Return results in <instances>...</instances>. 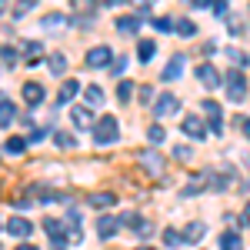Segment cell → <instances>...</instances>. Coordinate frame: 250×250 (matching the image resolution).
Here are the masks:
<instances>
[{"mask_svg": "<svg viewBox=\"0 0 250 250\" xmlns=\"http://www.w3.org/2000/svg\"><path fill=\"white\" fill-rule=\"evenodd\" d=\"M117 137H120V124H117V117H104V120H97V127H94V140L100 144V147L114 144Z\"/></svg>", "mask_w": 250, "mask_h": 250, "instance_id": "cell-1", "label": "cell"}, {"mask_svg": "<svg viewBox=\"0 0 250 250\" xmlns=\"http://www.w3.org/2000/svg\"><path fill=\"white\" fill-rule=\"evenodd\" d=\"M137 164L150 177H164V154H154V150H137Z\"/></svg>", "mask_w": 250, "mask_h": 250, "instance_id": "cell-2", "label": "cell"}, {"mask_svg": "<svg viewBox=\"0 0 250 250\" xmlns=\"http://www.w3.org/2000/svg\"><path fill=\"white\" fill-rule=\"evenodd\" d=\"M204 114H207V130L210 134H224V110H220V104L217 100H204Z\"/></svg>", "mask_w": 250, "mask_h": 250, "instance_id": "cell-3", "label": "cell"}, {"mask_svg": "<svg viewBox=\"0 0 250 250\" xmlns=\"http://www.w3.org/2000/svg\"><path fill=\"white\" fill-rule=\"evenodd\" d=\"M224 80H227V97L240 104V100L247 97V80H244V74H240V70H227Z\"/></svg>", "mask_w": 250, "mask_h": 250, "instance_id": "cell-4", "label": "cell"}, {"mask_svg": "<svg viewBox=\"0 0 250 250\" xmlns=\"http://www.w3.org/2000/svg\"><path fill=\"white\" fill-rule=\"evenodd\" d=\"M177 110H180V97H173V94L157 97V104H154V114H157V120H164V117H173Z\"/></svg>", "mask_w": 250, "mask_h": 250, "instance_id": "cell-5", "label": "cell"}, {"mask_svg": "<svg viewBox=\"0 0 250 250\" xmlns=\"http://www.w3.org/2000/svg\"><path fill=\"white\" fill-rule=\"evenodd\" d=\"M87 207H97V210H107V207H117V193L114 190H97L87 197Z\"/></svg>", "mask_w": 250, "mask_h": 250, "instance_id": "cell-6", "label": "cell"}, {"mask_svg": "<svg viewBox=\"0 0 250 250\" xmlns=\"http://www.w3.org/2000/svg\"><path fill=\"white\" fill-rule=\"evenodd\" d=\"M110 57H114V54H110V47H90V50H87V57H83V63H87V67H107Z\"/></svg>", "mask_w": 250, "mask_h": 250, "instance_id": "cell-7", "label": "cell"}, {"mask_svg": "<svg viewBox=\"0 0 250 250\" xmlns=\"http://www.w3.org/2000/svg\"><path fill=\"white\" fill-rule=\"evenodd\" d=\"M7 233L23 240V237H30V233H34V224H30L27 217H10V220H7Z\"/></svg>", "mask_w": 250, "mask_h": 250, "instance_id": "cell-8", "label": "cell"}, {"mask_svg": "<svg viewBox=\"0 0 250 250\" xmlns=\"http://www.w3.org/2000/svg\"><path fill=\"white\" fill-rule=\"evenodd\" d=\"M117 230H120V220H117V217H107V213H104V217L97 220V233H100L104 240L117 237Z\"/></svg>", "mask_w": 250, "mask_h": 250, "instance_id": "cell-9", "label": "cell"}, {"mask_svg": "<svg viewBox=\"0 0 250 250\" xmlns=\"http://www.w3.org/2000/svg\"><path fill=\"white\" fill-rule=\"evenodd\" d=\"M23 100H27L30 107L43 104V87H40L37 80H27V83H23Z\"/></svg>", "mask_w": 250, "mask_h": 250, "instance_id": "cell-10", "label": "cell"}, {"mask_svg": "<svg viewBox=\"0 0 250 250\" xmlns=\"http://www.w3.org/2000/svg\"><path fill=\"white\" fill-rule=\"evenodd\" d=\"M180 130H184V134H187V137H193V140H204V137H207V127H204V124H200L197 117H187Z\"/></svg>", "mask_w": 250, "mask_h": 250, "instance_id": "cell-11", "label": "cell"}, {"mask_svg": "<svg viewBox=\"0 0 250 250\" xmlns=\"http://www.w3.org/2000/svg\"><path fill=\"white\" fill-rule=\"evenodd\" d=\"M197 80H200L204 87H217V83H220V74L213 70L210 63H200V67H197Z\"/></svg>", "mask_w": 250, "mask_h": 250, "instance_id": "cell-12", "label": "cell"}, {"mask_svg": "<svg viewBox=\"0 0 250 250\" xmlns=\"http://www.w3.org/2000/svg\"><path fill=\"white\" fill-rule=\"evenodd\" d=\"M70 120H74L77 127H90V124H94V114H90V107H74V110H70Z\"/></svg>", "mask_w": 250, "mask_h": 250, "instance_id": "cell-13", "label": "cell"}, {"mask_svg": "<svg viewBox=\"0 0 250 250\" xmlns=\"http://www.w3.org/2000/svg\"><path fill=\"white\" fill-rule=\"evenodd\" d=\"M40 57H43V43H37V40L23 43V60H27V63H37Z\"/></svg>", "mask_w": 250, "mask_h": 250, "instance_id": "cell-14", "label": "cell"}, {"mask_svg": "<svg viewBox=\"0 0 250 250\" xmlns=\"http://www.w3.org/2000/svg\"><path fill=\"white\" fill-rule=\"evenodd\" d=\"M140 23H144L140 17H130V14H127V17L117 20V30H120V34H137V30H140Z\"/></svg>", "mask_w": 250, "mask_h": 250, "instance_id": "cell-15", "label": "cell"}, {"mask_svg": "<svg viewBox=\"0 0 250 250\" xmlns=\"http://www.w3.org/2000/svg\"><path fill=\"white\" fill-rule=\"evenodd\" d=\"M180 70H184V57L177 54V57H170V63L164 67V80H177V77H180Z\"/></svg>", "mask_w": 250, "mask_h": 250, "instance_id": "cell-16", "label": "cell"}, {"mask_svg": "<svg viewBox=\"0 0 250 250\" xmlns=\"http://www.w3.org/2000/svg\"><path fill=\"white\" fill-rule=\"evenodd\" d=\"M200 237H204V224H200V220L187 224V230H184V244H197Z\"/></svg>", "mask_w": 250, "mask_h": 250, "instance_id": "cell-17", "label": "cell"}, {"mask_svg": "<svg viewBox=\"0 0 250 250\" xmlns=\"http://www.w3.org/2000/svg\"><path fill=\"white\" fill-rule=\"evenodd\" d=\"M220 250H244L240 233H220Z\"/></svg>", "mask_w": 250, "mask_h": 250, "instance_id": "cell-18", "label": "cell"}, {"mask_svg": "<svg viewBox=\"0 0 250 250\" xmlns=\"http://www.w3.org/2000/svg\"><path fill=\"white\" fill-rule=\"evenodd\" d=\"M77 90H80L77 80H63V87H60V94H57V104H67V100L77 94Z\"/></svg>", "mask_w": 250, "mask_h": 250, "instance_id": "cell-19", "label": "cell"}, {"mask_svg": "<svg viewBox=\"0 0 250 250\" xmlns=\"http://www.w3.org/2000/svg\"><path fill=\"white\" fill-rule=\"evenodd\" d=\"M14 117H17V110H14V104H10V100L3 97V100H0V127H7V124H10Z\"/></svg>", "mask_w": 250, "mask_h": 250, "instance_id": "cell-20", "label": "cell"}, {"mask_svg": "<svg viewBox=\"0 0 250 250\" xmlns=\"http://www.w3.org/2000/svg\"><path fill=\"white\" fill-rule=\"evenodd\" d=\"M154 50H157V43H154V40H140V43H137V57L144 60V63L154 57Z\"/></svg>", "mask_w": 250, "mask_h": 250, "instance_id": "cell-21", "label": "cell"}, {"mask_svg": "<svg viewBox=\"0 0 250 250\" xmlns=\"http://www.w3.org/2000/svg\"><path fill=\"white\" fill-rule=\"evenodd\" d=\"M54 144H57V147H63V150L77 147V140H74V134H67V130H57V134H54Z\"/></svg>", "mask_w": 250, "mask_h": 250, "instance_id": "cell-22", "label": "cell"}, {"mask_svg": "<svg viewBox=\"0 0 250 250\" xmlns=\"http://www.w3.org/2000/svg\"><path fill=\"white\" fill-rule=\"evenodd\" d=\"M83 97H87V104H90V107H97V104H104V90H100L97 83H90V87L83 90Z\"/></svg>", "mask_w": 250, "mask_h": 250, "instance_id": "cell-23", "label": "cell"}, {"mask_svg": "<svg viewBox=\"0 0 250 250\" xmlns=\"http://www.w3.org/2000/svg\"><path fill=\"white\" fill-rule=\"evenodd\" d=\"M47 63H50V70H54V74H63V70H67V57H63V54H50Z\"/></svg>", "mask_w": 250, "mask_h": 250, "instance_id": "cell-24", "label": "cell"}, {"mask_svg": "<svg viewBox=\"0 0 250 250\" xmlns=\"http://www.w3.org/2000/svg\"><path fill=\"white\" fill-rule=\"evenodd\" d=\"M120 224H127V227H134V233L140 230V224H144V217L140 213H134V210H127L124 217H120Z\"/></svg>", "mask_w": 250, "mask_h": 250, "instance_id": "cell-25", "label": "cell"}, {"mask_svg": "<svg viewBox=\"0 0 250 250\" xmlns=\"http://www.w3.org/2000/svg\"><path fill=\"white\" fill-rule=\"evenodd\" d=\"M204 187H210V184H204V177H193V184H187L180 193H184V197H190V193H200Z\"/></svg>", "mask_w": 250, "mask_h": 250, "instance_id": "cell-26", "label": "cell"}, {"mask_svg": "<svg viewBox=\"0 0 250 250\" xmlns=\"http://www.w3.org/2000/svg\"><path fill=\"white\" fill-rule=\"evenodd\" d=\"M147 137H150V144H164V140H167V130H164L160 124H154V127L147 130Z\"/></svg>", "mask_w": 250, "mask_h": 250, "instance_id": "cell-27", "label": "cell"}, {"mask_svg": "<svg viewBox=\"0 0 250 250\" xmlns=\"http://www.w3.org/2000/svg\"><path fill=\"white\" fill-rule=\"evenodd\" d=\"M37 3H40V0H20V3H17V7H14V17H23V14H27V10H34V7H37Z\"/></svg>", "mask_w": 250, "mask_h": 250, "instance_id": "cell-28", "label": "cell"}, {"mask_svg": "<svg viewBox=\"0 0 250 250\" xmlns=\"http://www.w3.org/2000/svg\"><path fill=\"white\" fill-rule=\"evenodd\" d=\"M173 30H177V34H180V37H193V34H197V27H193L190 20H180V23H177V27H173Z\"/></svg>", "mask_w": 250, "mask_h": 250, "instance_id": "cell-29", "label": "cell"}, {"mask_svg": "<svg viewBox=\"0 0 250 250\" xmlns=\"http://www.w3.org/2000/svg\"><path fill=\"white\" fill-rule=\"evenodd\" d=\"M117 97H120V100H124V104H127V100H130V97H134V83H130V80H124V83H120V87H117Z\"/></svg>", "mask_w": 250, "mask_h": 250, "instance_id": "cell-30", "label": "cell"}, {"mask_svg": "<svg viewBox=\"0 0 250 250\" xmlns=\"http://www.w3.org/2000/svg\"><path fill=\"white\" fill-rule=\"evenodd\" d=\"M23 147H27V140H23V137H10V140H7V154H20Z\"/></svg>", "mask_w": 250, "mask_h": 250, "instance_id": "cell-31", "label": "cell"}, {"mask_svg": "<svg viewBox=\"0 0 250 250\" xmlns=\"http://www.w3.org/2000/svg\"><path fill=\"white\" fill-rule=\"evenodd\" d=\"M0 60H3L7 67H14V63H17V50H14V47H0Z\"/></svg>", "mask_w": 250, "mask_h": 250, "instance_id": "cell-32", "label": "cell"}, {"mask_svg": "<svg viewBox=\"0 0 250 250\" xmlns=\"http://www.w3.org/2000/svg\"><path fill=\"white\" fill-rule=\"evenodd\" d=\"M164 244H167V247H177V244H184V233H177V230H164Z\"/></svg>", "mask_w": 250, "mask_h": 250, "instance_id": "cell-33", "label": "cell"}, {"mask_svg": "<svg viewBox=\"0 0 250 250\" xmlns=\"http://www.w3.org/2000/svg\"><path fill=\"white\" fill-rule=\"evenodd\" d=\"M154 27L160 30V34H167V30H173V27H177V23H173L170 17H154Z\"/></svg>", "mask_w": 250, "mask_h": 250, "instance_id": "cell-34", "label": "cell"}, {"mask_svg": "<svg viewBox=\"0 0 250 250\" xmlns=\"http://www.w3.org/2000/svg\"><path fill=\"white\" fill-rule=\"evenodd\" d=\"M60 23H63V17H60V14H47V17H43V27H47V30H57Z\"/></svg>", "mask_w": 250, "mask_h": 250, "instance_id": "cell-35", "label": "cell"}, {"mask_svg": "<svg viewBox=\"0 0 250 250\" xmlns=\"http://www.w3.org/2000/svg\"><path fill=\"white\" fill-rule=\"evenodd\" d=\"M227 54H230V60H233V63H244V67L250 63V57H247V54H240V50H227Z\"/></svg>", "mask_w": 250, "mask_h": 250, "instance_id": "cell-36", "label": "cell"}, {"mask_svg": "<svg viewBox=\"0 0 250 250\" xmlns=\"http://www.w3.org/2000/svg\"><path fill=\"white\" fill-rule=\"evenodd\" d=\"M240 227L250 230V204H244V210H240Z\"/></svg>", "mask_w": 250, "mask_h": 250, "instance_id": "cell-37", "label": "cell"}, {"mask_svg": "<svg viewBox=\"0 0 250 250\" xmlns=\"http://www.w3.org/2000/svg\"><path fill=\"white\" fill-rule=\"evenodd\" d=\"M137 97H140V104H150L154 90H150V87H140V90H137Z\"/></svg>", "mask_w": 250, "mask_h": 250, "instance_id": "cell-38", "label": "cell"}, {"mask_svg": "<svg viewBox=\"0 0 250 250\" xmlns=\"http://www.w3.org/2000/svg\"><path fill=\"white\" fill-rule=\"evenodd\" d=\"M173 154H177V160H190V147H173Z\"/></svg>", "mask_w": 250, "mask_h": 250, "instance_id": "cell-39", "label": "cell"}, {"mask_svg": "<svg viewBox=\"0 0 250 250\" xmlns=\"http://www.w3.org/2000/svg\"><path fill=\"white\" fill-rule=\"evenodd\" d=\"M237 127H240V134H244V137H250V117H247V120L240 117V120H237Z\"/></svg>", "mask_w": 250, "mask_h": 250, "instance_id": "cell-40", "label": "cell"}, {"mask_svg": "<svg viewBox=\"0 0 250 250\" xmlns=\"http://www.w3.org/2000/svg\"><path fill=\"white\" fill-rule=\"evenodd\" d=\"M213 14H220V17H224V14H227V0H217V3H213Z\"/></svg>", "mask_w": 250, "mask_h": 250, "instance_id": "cell-41", "label": "cell"}, {"mask_svg": "<svg viewBox=\"0 0 250 250\" xmlns=\"http://www.w3.org/2000/svg\"><path fill=\"white\" fill-rule=\"evenodd\" d=\"M43 137H47V130H43V127H37V130L30 134V144H37V140H43Z\"/></svg>", "mask_w": 250, "mask_h": 250, "instance_id": "cell-42", "label": "cell"}, {"mask_svg": "<svg viewBox=\"0 0 250 250\" xmlns=\"http://www.w3.org/2000/svg\"><path fill=\"white\" fill-rule=\"evenodd\" d=\"M193 7H197V10H200V7H213V3H217V0H190Z\"/></svg>", "mask_w": 250, "mask_h": 250, "instance_id": "cell-43", "label": "cell"}, {"mask_svg": "<svg viewBox=\"0 0 250 250\" xmlns=\"http://www.w3.org/2000/svg\"><path fill=\"white\" fill-rule=\"evenodd\" d=\"M17 250H40V247H34V244H20Z\"/></svg>", "mask_w": 250, "mask_h": 250, "instance_id": "cell-44", "label": "cell"}, {"mask_svg": "<svg viewBox=\"0 0 250 250\" xmlns=\"http://www.w3.org/2000/svg\"><path fill=\"white\" fill-rule=\"evenodd\" d=\"M7 3H10V0H0V10H7Z\"/></svg>", "mask_w": 250, "mask_h": 250, "instance_id": "cell-45", "label": "cell"}, {"mask_svg": "<svg viewBox=\"0 0 250 250\" xmlns=\"http://www.w3.org/2000/svg\"><path fill=\"white\" fill-rule=\"evenodd\" d=\"M100 3H110V7H114V3H120V0H100Z\"/></svg>", "mask_w": 250, "mask_h": 250, "instance_id": "cell-46", "label": "cell"}, {"mask_svg": "<svg viewBox=\"0 0 250 250\" xmlns=\"http://www.w3.org/2000/svg\"><path fill=\"white\" fill-rule=\"evenodd\" d=\"M140 250H154V247H140Z\"/></svg>", "mask_w": 250, "mask_h": 250, "instance_id": "cell-47", "label": "cell"}]
</instances>
